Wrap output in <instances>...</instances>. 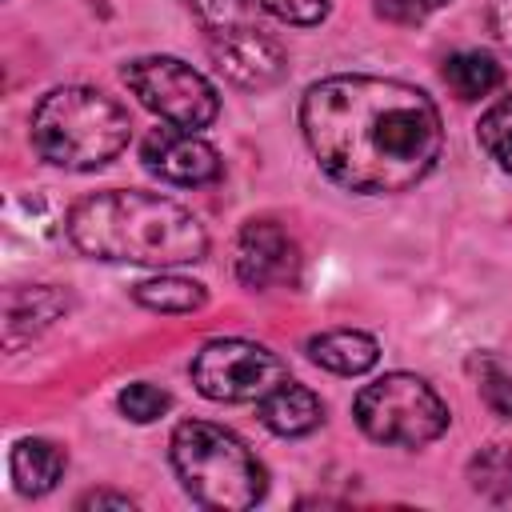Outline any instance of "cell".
<instances>
[{
  "label": "cell",
  "instance_id": "obj_1",
  "mask_svg": "<svg viewBox=\"0 0 512 512\" xmlns=\"http://www.w3.org/2000/svg\"><path fill=\"white\" fill-rule=\"evenodd\" d=\"M300 132L320 172L360 196L416 188L444 152L428 92L388 76H324L300 100Z\"/></svg>",
  "mask_w": 512,
  "mask_h": 512
},
{
  "label": "cell",
  "instance_id": "obj_2",
  "mask_svg": "<svg viewBox=\"0 0 512 512\" xmlns=\"http://www.w3.org/2000/svg\"><path fill=\"white\" fill-rule=\"evenodd\" d=\"M64 232L84 256L112 264L172 268L196 264L208 252V228L192 208L140 188H108L76 200Z\"/></svg>",
  "mask_w": 512,
  "mask_h": 512
},
{
  "label": "cell",
  "instance_id": "obj_3",
  "mask_svg": "<svg viewBox=\"0 0 512 512\" xmlns=\"http://www.w3.org/2000/svg\"><path fill=\"white\" fill-rule=\"evenodd\" d=\"M128 132V112L108 92L88 84L52 88L48 96H40L28 120L36 156L68 172H92L116 160L128 148Z\"/></svg>",
  "mask_w": 512,
  "mask_h": 512
},
{
  "label": "cell",
  "instance_id": "obj_4",
  "mask_svg": "<svg viewBox=\"0 0 512 512\" xmlns=\"http://www.w3.org/2000/svg\"><path fill=\"white\" fill-rule=\"evenodd\" d=\"M172 468L184 492L216 512H240L264 500L268 476L252 448L212 420H184L172 432Z\"/></svg>",
  "mask_w": 512,
  "mask_h": 512
},
{
  "label": "cell",
  "instance_id": "obj_5",
  "mask_svg": "<svg viewBox=\"0 0 512 512\" xmlns=\"http://www.w3.org/2000/svg\"><path fill=\"white\" fill-rule=\"evenodd\" d=\"M352 416L360 432L392 448H424L448 432V404L416 372H384L360 388Z\"/></svg>",
  "mask_w": 512,
  "mask_h": 512
},
{
  "label": "cell",
  "instance_id": "obj_6",
  "mask_svg": "<svg viewBox=\"0 0 512 512\" xmlns=\"http://www.w3.org/2000/svg\"><path fill=\"white\" fill-rule=\"evenodd\" d=\"M120 76L132 88V96L148 112H156L164 124L200 132L220 112V96H216L212 80L200 76L192 64H184L176 56H140V60H128Z\"/></svg>",
  "mask_w": 512,
  "mask_h": 512
},
{
  "label": "cell",
  "instance_id": "obj_7",
  "mask_svg": "<svg viewBox=\"0 0 512 512\" xmlns=\"http://www.w3.org/2000/svg\"><path fill=\"white\" fill-rule=\"evenodd\" d=\"M188 372L196 392L216 404H260L280 380H288V364L272 348L240 336L208 340Z\"/></svg>",
  "mask_w": 512,
  "mask_h": 512
},
{
  "label": "cell",
  "instance_id": "obj_8",
  "mask_svg": "<svg viewBox=\"0 0 512 512\" xmlns=\"http://www.w3.org/2000/svg\"><path fill=\"white\" fill-rule=\"evenodd\" d=\"M208 56L216 64V72L244 88V92H260L284 80L288 72V52L260 28V24H240V28H224L204 36Z\"/></svg>",
  "mask_w": 512,
  "mask_h": 512
},
{
  "label": "cell",
  "instance_id": "obj_9",
  "mask_svg": "<svg viewBox=\"0 0 512 512\" xmlns=\"http://www.w3.org/2000/svg\"><path fill=\"white\" fill-rule=\"evenodd\" d=\"M236 280L252 292H268L280 284H296L300 276V252L296 240L276 220H248L236 236Z\"/></svg>",
  "mask_w": 512,
  "mask_h": 512
},
{
  "label": "cell",
  "instance_id": "obj_10",
  "mask_svg": "<svg viewBox=\"0 0 512 512\" xmlns=\"http://www.w3.org/2000/svg\"><path fill=\"white\" fill-rule=\"evenodd\" d=\"M140 160L152 176L180 184V188H200L220 176V152L200 132H188L176 124L152 128L140 144Z\"/></svg>",
  "mask_w": 512,
  "mask_h": 512
},
{
  "label": "cell",
  "instance_id": "obj_11",
  "mask_svg": "<svg viewBox=\"0 0 512 512\" xmlns=\"http://www.w3.org/2000/svg\"><path fill=\"white\" fill-rule=\"evenodd\" d=\"M260 424L268 428V432H276V436H308V432H316L320 424H324V400L308 388V384H300V380H280L260 404Z\"/></svg>",
  "mask_w": 512,
  "mask_h": 512
},
{
  "label": "cell",
  "instance_id": "obj_12",
  "mask_svg": "<svg viewBox=\"0 0 512 512\" xmlns=\"http://www.w3.org/2000/svg\"><path fill=\"white\" fill-rule=\"evenodd\" d=\"M304 352H308L312 364H320L324 372H336V376H364L380 360L376 336H368L360 328H328V332H316V336H308Z\"/></svg>",
  "mask_w": 512,
  "mask_h": 512
},
{
  "label": "cell",
  "instance_id": "obj_13",
  "mask_svg": "<svg viewBox=\"0 0 512 512\" xmlns=\"http://www.w3.org/2000/svg\"><path fill=\"white\" fill-rule=\"evenodd\" d=\"M64 312H68V296L56 292L52 284L12 288L8 292V312H4V340H8V348H20L24 340L40 336Z\"/></svg>",
  "mask_w": 512,
  "mask_h": 512
},
{
  "label": "cell",
  "instance_id": "obj_14",
  "mask_svg": "<svg viewBox=\"0 0 512 512\" xmlns=\"http://www.w3.org/2000/svg\"><path fill=\"white\" fill-rule=\"evenodd\" d=\"M68 456L60 444L44 440V436H24L12 444L8 456V472H12V488L20 496H44L56 488V480L64 476Z\"/></svg>",
  "mask_w": 512,
  "mask_h": 512
},
{
  "label": "cell",
  "instance_id": "obj_15",
  "mask_svg": "<svg viewBox=\"0 0 512 512\" xmlns=\"http://www.w3.org/2000/svg\"><path fill=\"white\" fill-rule=\"evenodd\" d=\"M132 300L148 312H168V316H184V312H200L208 304V288L188 280V276H172L160 272L152 280H140L132 288Z\"/></svg>",
  "mask_w": 512,
  "mask_h": 512
},
{
  "label": "cell",
  "instance_id": "obj_16",
  "mask_svg": "<svg viewBox=\"0 0 512 512\" xmlns=\"http://www.w3.org/2000/svg\"><path fill=\"white\" fill-rule=\"evenodd\" d=\"M444 84L460 100H480L504 84V68L488 52H452L444 60Z\"/></svg>",
  "mask_w": 512,
  "mask_h": 512
},
{
  "label": "cell",
  "instance_id": "obj_17",
  "mask_svg": "<svg viewBox=\"0 0 512 512\" xmlns=\"http://www.w3.org/2000/svg\"><path fill=\"white\" fill-rule=\"evenodd\" d=\"M468 484L472 492L488 500L512 496V444H488L468 460Z\"/></svg>",
  "mask_w": 512,
  "mask_h": 512
},
{
  "label": "cell",
  "instance_id": "obj_18",
  "mask_svg": "<svg viewBox=\"0 0 512 512\" xmlns=\"http://www.w3.org/2000/svg\"><path fill=\"white\" fill-rule=\"evenodd\" d=\"M476 140L488 152V160L512 176V92L500 96L476 124Z\"/></svg>",
  "mask_w": 512,
  "mask_h": 512
},
{
  "label": "cell",
  "instance_id": "obj_19",
  "mask_svg": "<svg viewBox=\"0 0 512 512\" xmlns=\"http://www.w3.org/2000/svg\"><path fill=\"white\" fill-rule=\"evenodd\" d=\"M184 4L196 16V24L204 28V36L224 32V28H240V24H256L252 0H184Z\"/></svg>",
  "mask_w": 512,
  "mask_h": 512
},
{
  "label": "cell",
  "instance_id": "obj_20",
  "mask_svg": "<svg viewBox=\"0 0 512 512\" xmlns=\"http://www.w3.org/2000/svg\"><path fill=\"white\" fill-rule=\"evenodd\" d=\"M116 408H120V412H124L132 424H152V420H160V416L172 408V396H168L164 388L148 384V380H136V384L120 388Z\"/></svg>",
  "mask_w": 512,
  "mask_h": 512
},
{
  "label": "cell",
  "instance_id": "obj_21",
  "mask_svg": "<svg viewBox=\"0 0 512 512\" xmlns=\"http://www.w3.org/2000/svg\"><path fill=\"white\" fill-rule=\"evenodd\" d=\"M260 8H264L268 16H276L280 24H292V28H316V24L328 16L332 0H260Z\"/></svg>",
  "mask_w": 512,
  "mask_h": 512
},
{
  "label": "cell",
  "instance_id": "obj_22",
  "mask_svg": "<svg viewBox=\"0 0 512 512\" xmlns=\"http://www.w3.org/2000/svg\"><path fill=\"white\" fill-rule=\"evenodd\" d=\"M480 396L496 416L512 420V372H488L480 380Z\"/></svg>",
  "mask_w": 512,
  "mask_h": 512
},
{
  "label": "cell",
  "instance_id": "obj_23",
  "mask_svg": "<svg viewBox=\"0 0 512 512\" xmlns=\"http://www.w3.org/2000/svg\"><path fill=\"white\" fill-rule=\"evenodd\" d=\"M444 4H448V0H376L380 16H388V20H404V24H416V20H424L428 12L444 8Z\"/></svg>",
  "mask_w": 512,
  "mask_h": 512
},
{
  "label": "cell",
  "instance_id": "obj_24",
  "mask_svg": "<svg viewBox=\"0 0 512 512\" xmlns=\"http://www.w3.org/2000/svg\"><path fill=\"white\" fill-rule=\"evenodd\" d=\"M488 24H492L496 40L512 52V0H492L488 4Z\"/></svg>",
  "mask_w": 512,
  "mask_h": 512
},
{
  "label": "cell",
  "instance_id": "obj_25",
  "mask_svg": "<svg viewBox=\"0 0 512 512\" xmlns=\"http://www.w3.org/2000/svg\"><path fill=\"white\" fill-rule=\"evenodd\" d=\"M80 508H136V500L132 496H124V492H88V496H80Z\"/></svg>",
  "mask_w": 512,
  "mask_h": 512
}]
</instances>
